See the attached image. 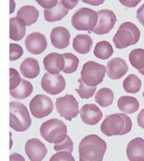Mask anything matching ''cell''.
Returning <instances> with one entry per match:
<instances>
[{
  "label": "cell",
  "mask_w": 144,
  "mask_h": 161,
  "mask_svg": "<svg viewBox=\"0 0 144 161\" xmlns=\"http://www.w3.org/2000/svg\"><path fill=\"white\" fill-rule=\"evenodd\" d=\"M38 62L35 58H27L22 62L20 66V71L24 77L29 79L36 78L40 73Z\"/></svg>",
  "instance_id": "19"
},
{
  "label": "cell",
  "mask_w": 144,
  "mask_h": 161,
  "mask_svg": "<svg viewBox=\"0 0 144 161\" xmlns=\"http://www.w3.org/2000/svg\"><path fill=\"white\" fill-rule=\"evenodd\" d=\"M143 97H144V91L143 93Z\"/></svg>",
  "instance_id": "44"
},
{
  "label": "cell",
  "mask_w": 144,
  "mask_h": 161,
  "mask_svg": "<svg viewBox=\"0 0 144 161\" xmlns=\"http://www.w3.org/2000/svg\"><path fill=\"white\" fill-rule=\"evenodd\" d=\"M119 2L125 7H136L141 1H120Z\"/></svg>",
  "instance_id": "39"
},
{
  "label": "cell",
  "mask_w": 144,
  "mask_h": 161,
  "mask_svg": "<svg viewBox=\"0 0 144 161\" xmlns=\"http://www.w3.org/2000/svg\"><path fill=\"white\" fill-rule=\"evenodd\" d=\"M54 149L56 152L67 151L71 153L73 151V142L69 136H67L63 141L55 145Z\"/></svg>",
  "instance_id": "32"
},
{
  "label": "cell",
  "mask_w": 144,
  "mask_h": 161,
  "mask_svg": "<svg viewBox=\"0 0 144 161\" xmlns=\"http://www.w3.org/2000/svg\"><path fill=\"white\" fill-rule=\"evenodd\" d=\"M138 71L140 74H141V75H142L144 76V69H141V70H139Z\"/></svg>",
  "instance_id": "43"
},
{
  "label": "cell",
  "mask_w": 144,
  "mask_h": 161,
  "mask_svg": "<svg viewBox=\"0 0 144 161\" xmlns=\"http://www.w3.org/2000/svg\"><path fill=\"white\" fill-rule=\"evenodd\" d=\"M65 66L63 70V72L67 74H71L75 72L78 67L79 59L74 54L70 53H63Z\"/></svg>",
  "instance_id": "30"
},
{
  "label": "cell",
  "mask_w": 144,
  "mask_h": 161,
  "mask_svg": "<svg viewBox=\"0 0 144 161\" xmlns=\"http://www.w3.org/2000/svg\"><path fill=\"white\" fill-rule=\"evenodd\" d=\"M72 153L67 152H61L55 153L49 161H75Z\"/></svg>",
  "instance_id": "35"
},
{
  "label": "cell",
  "mask_w": 144,
  "mask_h": 161,
  "mask_svg": "<svg viewBox=\"0 0 144 161\" xmlns=\"http://www.w3.org/2000/svg\"><path fill=\"white\" fill-rule=\"evenodd\" d=\"M25 46L28 51L32 54H40L47 48V39L44 35L40 32L32 33L25 39Z\"/></svg>",
  "instance_id": "13"
},
{
  "label": "cell",
  "mask_w": 144,
  "mask_h": 161,
  "mask_svg": "<svg viewBox=\"0 0 144 161\" xmlns=\"http://www.w3.org/2000/svg\"><path fill=\"white\" fill-rule=\"evenodd\" d=\"M114 99L113 91L106 87L99 90L95 96V102L102 107H108L112 105Z\"/></svg>",
  "instance_id": "26"
},
{
  "label": "cell",
  "mask_w": 144,
  "mask_h": 161,
  "mask_svg": "<svg viewBox=\"0 0 144 161\" xmlns=\"http://www.w3.org/2000/svg\"><path fill=\"white\" fill-rule=\"evenodd\" d=\"M41 86L44 91L49 94L56 95L64 90L66 82L61 74L52 75L47 73L41 79Z\"/></svg>",
  "instance_id": "10"
},
{
  "label": "cell",
  "mask_w": 144,
  "mask_h": 161,
  "mask_svg": "<svg viewBox=\"0 0 144 161\" xmlns=\"http://www.w3.org/2000/svg\"><path fill=\"white\" fill-rule=\"evenodd\" d=\"M80 115L83 121L87 125H93L102 119L103 113L95 104L84 105L80 110Z\"/></svg>",
  "instance_id": "14"
},
{
  "label": "cell",
  "mask_w": 144,
  "mask_h": 161,
  "mask_svg": "<svg viewBox=\"0 0 144 161\" xmlns=\"http://www.w3.org/2000/svg\"><path fill=\"white\" fill-rule=\"evenodd\" d=\"M44 18L46 21L49 22H54L61 20L67 14L69 10L66 9L61 1L54 7L50 10H45L44 11Z\"/></svg>",
  "instance_id": "24"
},
{
  "label": "cell",
  "mask_w": 144,
  "mask_h": 161,
  "mask_svg": "<svg viewBox=\"0 0 144 161\" xmlns=\"http://www.w3.org/2000/svg\"><path fill=\"white\" fill-rule=\"evenodd\" d=\"M84 3H88L93 6H99L104 2V1H82Z\"/></svg>",
  "instance_id": "42"
},
{
  "label": "cell",
  "mask_w": 144,
  "mask_h": 161,
  "mask_svg": "<svg viewBox=\"0 0 144 161\" xmlns=\"http://www.w3.org/2000/svg\"><path fill=\"white\" fill-rule=\"evenodd\" d=\"M31 119L28 108L18 102L10 103L9 125L18 132L26 131L31 125Z\"/></svg>",
  "instance_id": "4"
},
{
  "label": "cell",
  "mask_w": 144,
  "mask_h": 161,
  "mask_svg": "<svg viewBox=\"0 0 144 161\" xmlns=\"http://www.w3.org/2000/svg\"><path fill=\"white\" fill-rule=\"evenodd\" d=\"M80 86L78 89H76V91L80 97L82 99H89L92 97L94 94L97 87H93L88 86L83 81L82 78H80L78 80Z\"/></svg>",
  "instance_id": "31"
},
{
  "label": "cell",
  "mask_w": 144,
  "mask_h": 161,
  "mask_svg": "<svg viewBox=\"0 0 144 161\" xmlns=\"http://www.w3.org/2000/svg\"><path fill=\"white\" fill-rule=\"evenodd\" d=\"M98 22L93 32L97 35L109 33L114 27L117 21L114 12L108 9H102L98 11Z\"/></svg>",
  "instance_id": "11"
},
{
  "label": "cell",
  "mask_w": 144,
  "mask_h": 161,
  "mask_svg": "<svg viewBox=\"0 0 144 161\" xmlns=\"http://www.w3.org/2000/svg\"><path fill=\"white\" fill-rule=\"evenodd\" d=\"M136 18L141 25L144 26V3L137 10Z\"/></svg>",
  "instance_id": "38"
},
{
  "label": "cell",
  "mask_w": 144,
  "mask_h": 161,
  "mask_svg": "<svg viewBox=\"0 0 144 161\" xmlns=\"http://www.w3.org/2000/svg\"><path fill=\"white\" fill-rule=\"evenodd\" d=\"M97 13L91 8H82L78 10L72 18L73 26L79 31H93L98 20Z\"/></svg>",
  "instance_id": "6"
},
{
  "label": "cell",
  "mask_w": 144,
  "mask_h": 161,
  "mask_svg": "<svg viewBox=\"0 0 144 161\" xmlns=\"http://www.w3.org/2000/svg\"><path fill=\"white\" fill-rule=\"evenodd\" d=\"M62 4L66 9H72L78 3L79 1H61Z\"/></svg>",
  "instance_id": "37"
},
{
  "label": "cell",
  "mask_w": 144,
  "mask_h": 161,
  "mask_svg": "<svg viewBox=\"0 0 144 161\" xmlns=\"http://www.w3.org/2000/svg\"><path fill=\"white\" fill-rule=\"evenodd\" d=\"M10 90H14L20 84L21 77L19 73L16 69L10 68Z\"/></svg>",
  "instance_id": "34"
},
{
  "label": "cell",
  "mask_w": 144,
  "mask_h": 161,
  "mask_svg": "<svg viewBox=\"0 0 144 161\" xmlns=\"http://www.w3.org/2000/svg\"><path fill=\"white\" fill-rule=\"evenodd\" d=\"M10 161H25V158L19 153H14L10 156Z\"/></svg>",
  "instance_id": "41"
},
{
  "label": "cell",
  "mask_w": 144,
  "mask_h": 161,
  "mask_svg": "<svg viewBox=\"0 0 144 161\" xmlns=\"http://www.w3.org/2000/svg\"><path fill=\"white\" fill-rule=\"evenodd\" d=\"M114 51L111 44L107 41L98 42L95 46L93 53L97 58L107 60L113 55Z\"/></svg>",
  "instance_id": "27"
},
{
  "label": "cell",
  "mask_w": 144,
  "mask_h": 161,
  "mask_svg": "<svg viewBox=\"0 0 144 161\" xmlns=\"http://www.w3.org/2000/svg\"><path fill=\"white\" fill-rule=\"evenodd\" d=\"M29 108L33 116L41 119L51 114L53 110L54 104L50 97L40 94L33 97L29 104Z\"/></svg>",
  "instance_id": "9"
},
{
  "label": "cell",
  "mask_w": 144,
  "mask_h": 161,
  "mask_svg": "<svg viewBox=\"0 0 144 161\" xmlns=\"http://www.w3.org/2000/svg\"><path fill=\"white\" fill-rule=\"evenodd\" d=\"M120 110L127 114H131L138 110L140 103L135 97L130 96H123L118 101Z\"/></svg>",
  "instance_id": "23"
},
{
  "label": "cell",
  "mask_w": 144,
  "mask_h": 161,
  "mask_svg": "<svg viewBox=\"0 0 144 161\" xmlns=\"http://www.w3.org/2000/svg\"><path fill=\"white\" fill-rule=\"evenodd\" d=\"M25 152L30 161H41L46 157L47 150L40 140L32 138L27 141Z\"/></svg>",
  "instance_id": "12"
},
{
  "label": "cell",
  "mask_w": 144,
  "mask_h": 161,
  "mask_svg": "<svg viewBox=\"0 0 144 161\" xmlns=\"http://www.w3.org/2000/svg\"><path fill=\"white\" fill-rule=\"evenodd\" d=\"M129 69L126 62L122 58H115L107 63V73L110 79L117 80L122 78Z\"/></svg>",
  "instance_id": "16"
},
{
  "label": "cell",
  "mask_w": 144,
  "mask_h": 161,
  "mask_svg": "<svg viewBox=\"0 0 144 161\" xmlns=\"http://www.w3.org/2000/svg\"><path fill=\"white\" fill-rule=\"evenodd\" d=\"M70 37L69 31L62 26L53 28L51 34L52 45L59 49H63L69 46Z\"/></svg>",
  "instance_id": "17"
},
{
  "label": "cell",
  "mask_w": 144,
  "mask_h": 161,
  "mask_svg": "<svg viewBox=\"0 0 144 161\" xmlns=\"http://www.w3.org/2000/svg\"><path fill=\"white\" fill-rule=\"evenodd\" d=\"M126 154L130 161H144V140L136 137L131 140L126 149Z\"/></svg>",
  "instance_id": "18"
},
{
  "label": "cell",
  "mask_w": 144,
  "mask_h": 161,
  "mask_svg": "<svg viewBox=\"0 0 144 161\" xmlns=\"http://www.w3.org/2000/svg\"><path fill=\"white\" fill-rule=\"evenodd\" d=\"M39 14V11L34 6L25 5L18 10L17 17L22 19L25 25L29 26L37 21Z\"/></svg>",
  "instance_id": "21"
},
{
  "label": "cell",
  "mask_w": 144,
  "mask_h": 161,
  "mask_svg": "<svg viewBox=\"0 0 144 161\" xmlns=\"http://www.w3.org/2000/svg\"><path fill=\"white\" fill-rule=\"evenodd\" d=\"M137 120L139 126L144 129V108L139 113Z\"/></svg>",
  "instance_id": "40"
},
{
  "label": "cell",
  "mask_w": 144,
  "mask_h": 161,
  "mask_svg": "<svg viewBox=\"0 0 144 161\" xmlns=\"http://www.w3.org/2000/svg\"><path fill=\"white\" fill-rule=\"evenodd\" d=\"M105 73L104 65L90 61L83 66L81 72V78L88 86L95 87L103 81Z\"/></svg>",
  "instance_id": "7"
},
{
  "label": "cell",
  "mask_w": 144,
  "mask_h": 161,
  "mask_svg": "<svg viewBox=\"0 0 144 161\" xmlns=\"http://www.w3.org/2000/svg\"><path fill=\"white\" fill-rule=\"evenodd\" d=\"M131 64L139 70L144 68V50L141 48L135 49L131 52L129 56Z\"/></svg>",
  "instance_id": "29"
},
{
  "label": "cell",
  "mask_w": 144,
  "mask_h": 161,
  "mask_svg": "<svg viewBox=\"0 0 144 161\" xmlns=\"http://www.w3.org/2000/svg\"><path fill=\"white\" fill-rule=\"evenodd\" d=\"M40 132L47 142L57 144L61 142L67 136V128L62 120L53 118L41 124Z\"/></svg>",
  "instance_id": "3"
},
{
  "label": "cell",
  "mask_w": 144,
  "mask_h": 161,
  "mask_svg": "<svg viewBox=\"0 0 144 161\" xmlns=\"http://www.w3.org/2000/svg\"><path fill=\"white\" fill-rule=\"evenodd\" d=\"M56 105L61 116L69 121L77 117L79 113L78 102L73 95L67 94L58 97Z\"/></svg>",
  "instance_id": "8"
},
{
  "label": "cell",
  "mask_w": 144,
  "mask_h": 161,
  "mask_svg": "<svg viewBox=\"0 0 144 161\" xmlns=\"http://www.w3.org/2000/svg\"><path fill=\"white\" fill-rule=\"evenodd\" d=\"M93 40L88 35H78L73 39V47L76 52L80 54H86L92 48Z\"/></svg>",
  "instance_id": "22"
},
{
  "label": "cell",
  "mask_w": 144,
  "mask_h": 161,
  "mask_svg": "<svg viewBox=\"0 0 144 161\" xmlns=\"http://www.w3.org/2000/svg\"><path fill=\"white\" fill-rule=\"evenodd\" d=\"M132 127L130 117L125 114H111L104 119L101 125V130L108 136L124 135L129 133Z\"/></svg>",
  "instance_id": "2"
},
{
  "label": "cell",
  "mask_w": 144,
  "mask_h": 161,
  "mask_svg": "<svg viewBox=\"0 0 144 161\" xmlns=\"http://www.w3.org/2000/svg\"><path fill=\"white\" fill-rule=\"evenodd\" d=\"M10 61H15L23 55L24 50L20 45L16 43H10Z\"/></svg>",
  "instance_id": "33"
},
{
  "label": "cell",
  "mask_w": 144,
  "mask_h": 161,
  "mask_svg": "<svg viewBox=\"0 0 144 161\" xmlns=\"http://www.w3.org/2000/svg\"><path fill=\"white\" fill-rule=\"evenodd\" d=\"M140 36L138 28L132 23L126 22L119 27L113 37V42L117 48L122 49L136 44Z\"/></svg>",
  "instance_id": "5"
},
{
  "label": "cell",
  "mask_w": 144,
  "mask_h": 161,
  "mask_svg": "<svg viewBox=\"0 0 144 161\" xmlns=\"http://www.w3.org/2000/svg\"><path fill=\"white\" fill-rule=\"evenodd\" d=\"M141 86V80L135 74H130L123 81V87L127 93H136L140 91Z\"/></svg>",
  "instance_id": "28"
},
{
  "label": "cell",
  "mask_w": 144,
  "mask_h": 161,
  "mask_svg": "<svg viewBox=\"0 0 144 161\" xmlns=\"http://www.w3.org/2000/svg\"><path fill=\"white\" fill-rule=\"evenodd\" d=\"M9 38L18 41L21 40L26 34V25L20 18L14 17L9 19Z\"/></svg>",
  "instance_id": "20"
},
{
  "label": "cell",
  "mask_w": 144,
  "mask_h": 161,
  "mask_svg": "<svg viewBox=\"0 0 144 161\" xmlns=\"http://www.w3.org/2000/svg\"><path fill=\"white\" fill-rule=\"evenodd\" d=\"M45 69L52 75L58 74L64 69L65 62L62 54L52 52L46 56L43 60Z\"/></svg>",
  "instance_id": "15"
},
{
  "label": "cell",
  "mask_w": 144,
  "mask_h": 161,
  "mask_svg": "<svg viewBox=\"0 0 144 161\" xmlns=\"http://www.w3.org/2000/svg\"><path fill=\"white\" fill-rule=\"evenodd\" d=\"M107 149L105 141L96 135H88L79 146L80 161H102Z\"/></svg>",
  "instance_id": "1"
},
{
  "label": "cell",
  "mask_w": 144,
  "mask_h": 161,
  "mask_svg": "<svg viewBox=\"0 0 144 161\" xmlns=\"http://www.w3.org/2000/svg\"><path fill=\"white\" fill-rule=\"evenodd\" d=\"M36 2L43 8H46V9H51L54 7H55L58 3L57 0H53V1L36 0Z\"/></svg>",
  "instance_id": "36"
},
{
  "label": "cell",
  "mask_w": 144,
  "mask_h": 161,
  "mask_svg": "<svg viewBox=\"0 0 144 161\" xmlns=\"http://www.w3.org/2000/svg\"><path fill=\"white\" fill-rule=\"evenodd\" d=\"M33 91V86L31 83L22 79L20 84L17 88L10 90L12 97L17 99H24L30 96Z\"/></svg>",
  "instance_id": "25"
}]
</instances>
